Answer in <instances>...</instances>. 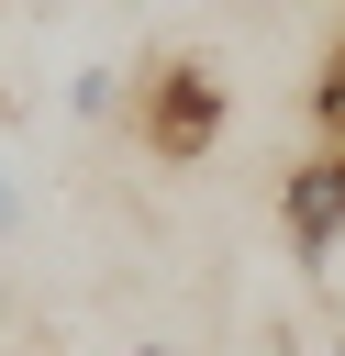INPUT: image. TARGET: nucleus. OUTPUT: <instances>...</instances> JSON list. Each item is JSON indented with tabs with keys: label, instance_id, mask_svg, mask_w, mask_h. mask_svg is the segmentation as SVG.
Instances as JSON below:
<instances>
[{
	"label": "nucleus",
	"instance_id": "nucleus-1",
	"mask_svg": "<svg viewBox=\"0 0 345 356\" xmlns=\"http://www.w3.org/2000/svg\"><path fill=\"white\" fill-rule=\"evenodd\" d=\"M122 122H134V145H145L156 167H200V156L223 145V122H234L223 67H211V56H156V67L134 78Z\"/></svg>",
	"mask_w": 345,
	"mask_h": 356
},
{
	"label": "nucleus",
	"instance_id": "nucleus-2",
	"mask_svg": "<svg viewBox=\"0 0 345 356\" xmlns=\"http://www.w3.org/2000/svg\"><path fill=\"white\" fill-rule=\"evenodd\" d=\"M278 234H289L300 267H323V256L345 245V145H312V156L278 178Z\"/></svg>",
	"mask_w": 345,
	"mask_h": 356
},
{
	"label": "nucleus",
	"instance_id": "nucleus-3",
	"mask_svg": "<svg viewBox=\"0 0 345 356\" xmlns=\"http://www.w3.org/2000/svg\"><path fill=\"white\" fill-rule=\"evenodd\" d=\"M122 100H134V78H122V67H78V78H67V111H78V122H111Z\"/></svg>",
	"mask_w": 345,
	"mask_h": 356
},
{
	"label": "nucleus",
	"instance_id": "nucleus-4",
	"mask_svg": "<svg viewBox=\"0 0 345 356\" xmlns=\"http://www.w3.org/2000/svg\"><path fill=\"white\" fill-rule=\"evenodd\" d=\"M312 122H323V145H345V33H334L323 67H312Z\"/></svg>",
	"mask_w": 345,
	"mask_h": 356
},
{
	"label": "nucleus",
	"instance_id": "nucleus-5",
	"mask_svg": "<svg viewBox=\"0 0 345 356\" xmlns=\"http://www.w3.org/2000/svg\"><path fill=\"white\" fill-rule=\"evenodd\" d=\"M22 234V178H11V145H0V245Z\"/></svg>",
	"mask_w": 345,
	"mask_h": 356
},
{
	"label": "nucleus",
	"instance_id": "nucleus-6",
	"mask_svg": "<svg viewBox=\"0 0 345 356\" xmlns=\"http://www.w3.org/2000/svg\"><path fill=\"white\" fill-rule=\"evenodd\" d=\"M122 356H178V345H122Z\"/></svg>",
	"mask_w": 345,
	"mask_h": 356
},
{
	"label": "nucleus",
	"instance_id": "nucleus-7",
	"mask_svg": "<svg viewBox=\"0 0 345 356\" xmlns=\"http://www.w3.org/2000/svg\"><path fill=\"white\" fill-rule=\"evenodd\" d=\"M334 356H345V345H334Z\"/></svg>",
	"mask_w": 345,
	"mask_h": 356
}]
</instances>
